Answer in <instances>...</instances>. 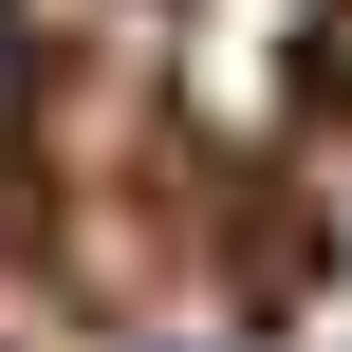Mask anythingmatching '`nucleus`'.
<instances>
[{
	"label": "nucleus",
	"instance_id": "f257e3e1",
	"mask_svg": "<svg viewBox=\"0 0 352 352\" xmlns=\"http://www.w3.org/2000/svg\"><path fill=\"white\" fill-rule=\"evenodd\" d=\"M19 19H93V0H19Z\"/></svg>",
	"mask_w": 352,
	"mask_h": 352
},
{
	"label": "nucleus",
	"instance_id": "f03ea898",
	"mask_svg": "<svg viewBox=\"0 0 352 352\" xmlns=\"http://www.w3.org/2000/svg\"><path fill=\"white\" fill-rule=\"evenodd\" d=\"M0 19H19V0H0Z\"/></svg>",
	"mask_w": 352,
	"mask_h": 352
}]
</instances>
